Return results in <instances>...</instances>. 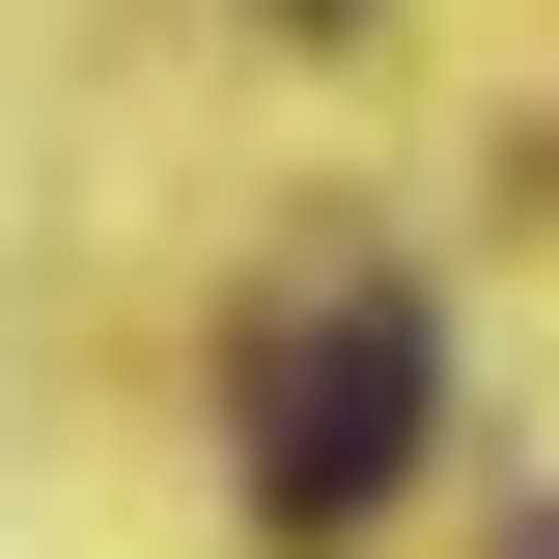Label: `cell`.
I'll return each instance as SVG.
<instances>
[{
	"label": "cell",
	"instance_id": "7a4b0ae2",
	"mask_svg": "<svg viewBox=\"0 0 559 559\" xmlns=\"http://www.w3.org/2000/svg\"><path fill=\"white\" fill-rule=\"evenodd\" d=\"M308 28H364V0H308Z\"/></svg>",
	"mask_w": 559,
	"mask_h": 559
},
{
	"label": "cell",
	"instance_id": "6da1fadb",
	"mask_svg": "<svg viewBox=\"0 0 559 559\" xmlns=\"http://www.w3.org/2000/svg\"><path fill=\"white\" fill-rule=\"evenodd\" d=\"M419 392H448V336H419L392 280L252 308V364H224V476H252V532H364V503L419 476Z\"/></svg>",
	"mask_w": 559,
	"mask_h": 559
}]
</instances>
